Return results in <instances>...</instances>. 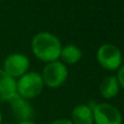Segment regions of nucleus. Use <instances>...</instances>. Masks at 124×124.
<instances>
[{"mask_svg":"<svg viewBox=\"0 0 124 124\" xmlns=\"http://www.w3.org/2000/svg\"><path fill=\"white\" fill-rule=\"evenodd\" d=\"M32 49L37 58L49 63L60 58L62 46L56 35L48 32H41L35 35L33 38Z\"/></svg>","mask_w":124,"mask_h":124,"instance_id":"nucleus-1","label":"nucleus"},{"mask_svg":"<svg viewBox=\"0 0 124 124\" xmlns=\"http://www.w3.org/2000/svg\"><path fill=\"white\" fill-rule=\"evenodd\" d=\"M44 88L43 77L37 72L25 73L16 82V93L24 99L37 97Z\"/></svg>","mask_w":124,"mask_h":124,"instance_id":"nucleus-2","label":"nucleus"},{"mask_svg":"<svg viewBox=\"0 0 124 124\" xmlns=\"http://www.w3.org/2000/svg\"><path fill=\"white\" fill-rule=\"evenodd\" d=\"M68 75V69L63 62L52 61L44 68L41 77L44 85H47L50 88H58L66 81Z\"/></svg>","mask_w":124,"mask_h":124,"instance_id":"nucleus-3","label":"nucleus"},{"mask_svg":"<svg viewBox=\"0 0 124 124\" xmlns=\"http://www.w3.org/2000/svg\"><path fill=\"white\" fill-rule=\"evenodd\" d=\"M97 60L106 70H118L122 63V54L116 46L105 44L100 46L97 51Z\"/></svg>","mask_w":124,"mask_h":124,"instance_id":"nucleus-4","label":"nucleus"},{"mask_svg":"<svg viewBox=\"0 0 124 124\" xmlns=\"http://www.w3.org/2000/svg\"><path fill=\"white\" fill-rule=\"evenodd\" d=\"M96 124H122V116L118 108L109 103H98L93 108Z\"/></svg>","mask_w":124,"mask_h":124,"instance_id":"nucleus-5","label":"nucleus"},{"mask_svg":"<svg viewBox=\"0 0 124 124\" xmlns=\"http://www.w3.org/2000/svg\"><path fill=\"white\" fill-rule=\"evenodd\" d=\"M30 68V60L26 56L22 54H12L6 58L3 62V69L2 70L10 75L11 77H21Z\"/></svg>","mask_w":124,"mask_h":124,"instance_id":"nucleus-6","label":"nucleus"},{"mask_svg":"<svg viewBox=\"0 0 124 124\" xmlns=\"http://www.w3.org/2000/svg\"><path fill=\"white\" fill-rule=\"evenodd\" d=\"M12 112L16 119L22 121H32L34 118V110L31 103L26 99L21 97L19 94H15L12 98L9 100Z\"/></svg>","mask_w":124,"mask_h":124,"instance_id":"nucleus-7","label":"nucleus"},{"mask_svg":"<svg viewBox=\"0 0 124 124\" xmlns=\"http://www.w3.org/2000/svg\"><path fill=\"white\" fill-rule=\"evenodd\" d=\"M16 94V82L0 69V101H9Z\"/></svg>","mask_w":124,"mask_h":124,"instance_id":"nucleus-8","label":"nucleus"},{"mask_svg":"<svg viewBox=\"0 0 124 124\" xmlns=\"http://www.w3.org/2000/svg\"><path fill=\"white\" fill-rule=\"evenodd\" d=\"M73 124H93V109L89 106L78 105L72 111Z\"/></svg>","mask_w":124,"mask_h":124,"instance_id":"nucleus-9","label":"nucleus"},{"mask_svg":"<svg viewBox=\"0 0 124 124\" xmlns=\"http://www.w3.org/2000/svg\"><path fill=\"white\" fill-rule=\"evenodd\" d=\"M100 94L103 98L106 99H111L116 97L119 94V89H120V85L116 79V76H107L102 79L100 83Z\"/></svg>","mask_w":124,"mask_h":124,"instance_id":"nucleus-10","label":"nucleus"},{"mask_svg":"<svg viewBox=\"0 0 124 124\" xmlns=\"http://www.w3.org/2000/svg\"><path fill=\"white\" fill-rule=\"evenodd\" d=\"M82 50L75 45H66L61 49L60 58L62 61L68 64H74L77 63L82 59Z\"/></svg>","mask_w":124,"mask_h":124,"instance_id":"nucleus-11","label":"nucleus"},{"mask_svg":"<svg viewBox=\"0 0 124 124\" xmlns=\"http://www.w3.org/2000/svg\"><path fill=\"white\" fill-rule=\"evenodd\" d=\"M116 79H118V82H119V85L124 89V64L122 66L119 68V72H118Z\"/></svg>","mask_w":124,"mask_h":124,"instance_id":"nucleus-12","label":"nucleus"},{"mask_svg":"<svg viewBox=\"0 0 124 124\" xmlns=\"http://www.w3.org/2000/svg\"><path fill=\"white\" fill-rule=\"evenodd\" d=\"M51 124H73V123L70 120H57L54 122H52Z\"/></svg>","mask_w":124,"mask_h":124,"instance_id":"nucleus-13","label":"nucleus"},{"mask_svg":"<svg viewBox=\"0 0 124 124\" xmlns=\"http://www.w3.org/2000/svg\"><path fill=\"white\" fill-rule=\"evenodd\" d=\"M19 124H35L33 121H22V122H20Z\"/></svg>","mask_w":124,"mask_h":124,"instance_id":"nucleus-14","label":"nucleus"},{"mask_svg":"<svg viewBox=\"0 0 124 124\" xmlns=\"http://www.w3.org/2000/svg\"><path fill=\"white\" fill-rule=\"evenodd\" d=\"M1 121H2V116H1V112H0V124H1Z\"/></svg>","mask_w":124,"mask_h":124,"instance_id":"nucleus-15","label":"nucleus"}]
</instances>
